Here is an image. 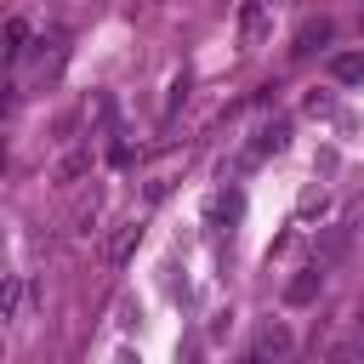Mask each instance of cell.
<instances>
[{
  "instance_id": "cell-1",
  "label": "cell",
  "mask_w": 364,
  "mask_h": 364,
  "mask_svg": "<svg viewBox=\"0 0 364 364\" xmlns=\"http://www.w3.org/2000/svg\"><path fill=\"white\" fill-rule=\"evenodd\" d=\"M318 284H324V273H318V267H301V273L284 284V301H290V307H301V301H313V296H318Z\"/></svg>"
},
{
  "instance_id": "cell-2",
  "label": "cell",
  "mask_w": 364,
  "mask_h": 364,
  "mask_svg": "<svg viewBox=\"0 0 364 364\" xmlns=\"http://www.w3.org/2000/svg\"><path fill=\"white\" fill-rule=\"evenodd\" d=\"M136 233H142V228H136V216H131V222H119V228H114V239H108V262H125V256H131V245H136Z\"/></svg>"
},
{
  "instance_id": "cell-3",
  "label": "cell",
  "mask_w": 364,
  "mask_h": 364,
  "mask_svg": "<svg viewBox=\"0 0 364 364\" xmlns=\"http://www.w3.org/2000/svg\"><path fill=\"white\" fill-rule=\"evenodd\" d=\"M256 353H273V358H290V330L273 318L267 330H262V341H256Z\"/></svg>"
},
{
  "instance_id": "cell-4",
  "label": "cell",
  "mask_w": 364,
  "mask_h": 364,
  "mask_svg": "<svg viewBox=\"0 0 364 364\" xmlns=\"http://www.w3.org/2000/svg\"><path fill=\"white\" fill-rule=\"evenodd\" d=\"M290 142V125L284 119H273V125H262V136H256V154H279Z\"/></svg>"
},
{
  "instance_id": "cell-5",
  "label": "cell",
  "mask_w": 364,
  "mask_h": 364,
  "mask_svg": "<svg viewBox=\"0 0 364 364\" xmlns=\"http://www.w3.org/2000/svg\"><path fill=\"white\" fill-rule=\"evenodd\" d=\"M239 28H245V46H256V34H262V0H245V11H239Z\"/></svg>"
},
{
  "instance_id": "cell-6",
  "label": "cell",
  "mask_w": 364,
  "mask_h": 364,
  "mask_svg": "<svg viewBox=\"0 0 364 364\" xmlns=\"http://www.w3.org/2000/svg\"><path fill=\"white\" fill-rule=\"evenodd\" d=\"M23 296H28V290H23V273H11V279H6V318H11V324L23 318Z\"/></svg>"
},
{
  "instance_id": "cell-7",
  "label": "cell",
  "mask_w": 364,
  "mask_h": 364,
  "mask_svg": "<svg viewBox=\"0 0 364 364\" xmlns=\"http://www.w3.org/2000/svg\"><path fill=\"white\" fill-rule=\"evenodd\" d=\"M330 364H364V347L358 341H336L330 347Z\"/></svg>"
},
{
  "instance_id": "cell-8",
  "label": "cell",
  "mask_w": 364,
  "mask_h": 364,
  "mask_svg": "<svg viewBox=\"0 0 364 364\" xmlns=\"http://www.w3.org/2000/svg\"><path fill=\"white\" fill-rule=\"evenodd\" d=\"M324 40H330V23H307V28H301V46H296V51H313V46H324Z\"/></svg>"
},
{
  "instance_id": "cell-9",
  "label": "cell",
  "mask_w": 364,
  "mask_h": 364,
  "mask_svg": "<svg viewBox=\"0 0 364 364\" xmlns=\"http://www.w3.org/2000/svg\"><path fill=\"white\" fill-rule=\"evenodd\" d=\"M85 165H91V154H85V148H80V154H68V159H63V165H57V176H63V182H74V176H80V171H85Z\"/></svg>"
},
{
  "instance_id": "cell-10",
  "label": "cell",
  "mask_w": 364,
  "mask_h": 364,
  "mask_svg": "<svg viewBox=\"0 0 364 364\" xmlns=\"http://www.w3.org/2000/svg\"><path fill=\"white\" fill-rule=\"evenodd\" d=\"M336 80H364V57H336Z\"/></svg>"
},
{
  "instance_id": "cell-11",
  "label": "cell",
  "mask_w": 364,
  "mask_h": 364,
  "mask_svg": "<svg viewBox=\"0 0 364 364\" xmlns=\"http://www.w3.org/2000/svg\"><path fill=\"white\" fill-rule=\"evenodd\" d=\"M6 40H11L6 51H11V57H23V40H28V23H23V17H11V28H6Z\"/></svg>"
}]
</instances>
